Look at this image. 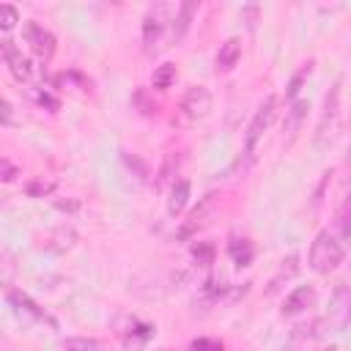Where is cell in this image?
<instances>
[{"mask_svg": "<svg viewBox=\"0 0 351 351\" xmlns=\"http://www.w3.org/2000/svg\"><path fill=\"white\" fill-rule=\"evenodd\" d=\"M337 222H340V233H343V239H351V200L343 203Z\"/></svg>", "mask_w": 351, "mask_h": 351, "instance_id": "cell-24", "label": "cell"}, {"mask_svg": "<svg viewBox=\"0 0 351 351\" xmlns=\"http://www.w3.org/2000/svg\"><path fill=\"white\" fill-rule=\"evenodd\" d=\"M74 244H77V230L71 225H58L52 233H47V241H44L49 252H66Z\"/></svg>", "mask_w": 351, "mask_h": 351, "instance_id": "cell-11", "label": "cell"}, {"mask_svg": "<svg viewBox=\"0 0 351 351\" xmlns=\"http://www.w3.org/2000/svg\"><path fill=\"white\" fill-rule=\"evenodd\" d=\"M162 27H165V22H162L159 11H148L145 19H143V41H145V47L156 44V38L162 36Z\"/></svg>", "mask_w": 351, "mask_h": 351, "instance_id": "cell-15", "label": "cell"}, {"mask_svg": "<svg viewBox=\"0 0 351 351\" xmlns=\"http://www.w3.org/2000/svg\"><path fill=\"white\" fill-rule=\"evenodd\" d=\"M239 55H241V41L233 36V38H228L222 47H219V52H217V71H230L236 63H239Z\"/></svg>", "mask_w": 351, "mask_h": 351, "instance_id": "cell-13", "label": "cell"}, {"mask_svg": "<svg viewBox=\"0 0 351 351\" xmlns=\"http://www.w3.org/2000/svg\"><path fill=\"white\" fill-rule=\"evenodd\" d=\"M0 176H3V181H14V178L19 176V170L11 165V159H8V156H3V159H0Z\"/></svg>", "mask_w": 351, "mask_h": 351, "instance_id": "cell-26", "label": "cell"}, {"mask_svg": "<svg viewBox=\"0 0 351 351\" xmlns=\"http://www.w3.org/2000/svg\"><path fill=\"white\" fill-rule=\"evenodd\" d=\"M304 110H307V101H296V104H293V115H291V126H299V121H302V115H304Z\"/></svg>", "mask_w": 351, "mask_h": 351, "instance_id": "cell-27", "label": "cell"}, {"mask_svg": "<svg viewBox=\"0 0 351 351\" xmlns=\"http://www.w3.org/2000/svg\"><path fill=\"white\" fill-rule=\"evenodd\" d=\"M348 321H351V291L340 282V285L335 288V293H332V299H329V310H326V315L318 321V326H326L329 332H340V329L348 326ZM326 329H324V332H326Z\"/></svg>", "mask_w": 351, "mask_h": 351, "instance_id": "cell-2", "label": "cell"}, {"mask_svg": "<svg viewBox=\"0 0 351 351\" xmlns=\"http://www.w3.org/2000/svg\"><path fill=\"white\" fill-rule=\"evenodd\" d=\"M343 255H346V250L337 241V236L329 230H321L315 236V241L310 244V269L318 274H329L343 263Z\"/></svg>", "mask_w": 351, "mask_h": 351, "instance_id": "cell-1", "label": "cell"}, {"mask_svg": "<svg viewBox=\"0 0 351 351\" xmlns=\"http://www.w3.org/2000/svg\"><path fill=\"white\" fill-rule=\"evenodd\" d=\"M337 107H340V80L329 88V93H326V99H324V112H321V118H318L315 137H313V143H315L318 151L326 148L329 140H332V129H335V121H337Z\"/></svg>", "mask_w": 351, "mask_h": 351, "instance_id": "cell-3", "label": "cell"}, {"mask_svg": "<svg viewBox=\"0 0 351 351\" xmlns=\"http://www.w3.org/2000/svg\"><path fill=\"white\" fill-rule=\"evenodd\" d=\"M16 22H19L16 8H14L11 3H3V5H0V27H3V30H11Z\"/></svg>", "mask_w": 351, "mask_h": 351, "instance_id": "cell-22", "label": "cell"}, {"mask_svg": "<svg viewBox=\"0 0 351 351\" xmlns=\"http://www.w3.org/2000/svg\"><path fill=\"white\" fill-rule=\"evenodd\" d=\"M186 200H189V181H186V178H181V181H176V184H173V189H170L167 214H170V217H178V214L184 211Z\"/></svg>", "mask_w": 351, "mask_h": 351, "instance_id": "cell-14", "label": "cell"}, {"mask_svg": "<svg viewBox=\"0 0 351 351\" xmlns=\"http://www.w3.org/2000/svg\"><path fill=\"white\" fill-rule=\"evenodd\" d=\"M318 351H340V348H337V346H321Z\"/></svg>", "mask_w": 351, "mask_h": 351, "instance_id": "cell-30", "label": "cell"}, {"mask_svg": "<svg viewBox=\"0 0 351 351\" xmlns=\"http://www.w3.org/2000/svg\"><path fill=\"white\" fill-rule=\"evenodd\" d=\"M189 351H222V343H217L211 337H197L189 343Z\"/></svg>", "mask_w": 351, "mask_h": 351, "instance_id": "cell-25", "label": "cell"}, {"mask_svg": "<svg viewBox=\"0 0 351 351\" xmlns=\"http://www.w3.org/2000/svg\"><path fill=\"white\" fill-rule=\"evenodd\" d=\"M173 82H176V66H173V63H162V66L154 71V77H151V85H154L156 90H167Z\"/></svg>", "mask_w": 351, "mask_h": 351, "instance_id": "cell-17", "label": "cell"}, {"mask_svg": "<svg viewBox=\"0 0 351 351\" xmlns=\"http://www.w3.org/2000/svg\"><path fill=\"white\" fill-rule=\"evenodd\" d=\"M211 206H214V197H211V195H208V197H203V200H200V206H197V208L186 217V222L178 228V239H189V236H195V233L208 222V219H206V214L211 211Z\"/></svg>", "mask_w": 351, "mask_h": 351, "instance_id": "cell-10", "label": "cell"}, {"mask_svg": "<svg viewBox=\"0 0 351 351\" xmlns=\"http://www.w3.org/2000/svg\"><path fill=\"white\" fill-rule=\"evenodd\" d=\"M52 189H55V181L52 178H33V181L25 184V195L27 197H47Z\"/></svg>", "mask_w": 351, "mask_h": 351, "instance_id": "cell-18", "label": "cell"}, {"mask_svg": "<svg viewBox=\"0 0 351 351\" xmlns=\"http://www.w3.org/2000/svg\"><path fill=\"white\" fill-rule=\"evenodd\" d=\"M60 348L63 351H99V340H93V337H66Z\"/></svg>", "mask_w": 351, "mask_h": 351, "instance_id": "cell-20", "label": "cell"}, {"mask_svg": "<svg viewBox=\"0 0 351 351\" xmlns=\"http://www.w3.org/2000/svg\"><path fill=\"white\" fill-rule=\"evenodd\" d=\"M310 69H313V63H304L293 77H291V82H288V88H285V96L288 99H293L296 93H299V88H302V82H304V77L310 74Z\"/></svg>", "mask_w": 351, "mask_h": 351, "instance_id": "cell-21", "label": "cell"}, {"mask_svg": "<svg viewBox=\"0 0 351 351\" xmlns=\"http://www.w3.org/2000/svg\"><path fill=\"white\" fill-rule=\"evenodd\" d=\"M22 38L30 44V49L41 58V60H49L52 58V52H55V36L44 27V25H38V22H25L22 25Z\"/></svg>", "mask_w": 351, "mask_h": 351, "instance_id": "cell-5", "label": "cell"}, {"mask_svg": "<svg viewBox=\"0 0 351 351\" xmlns=\"http://www.w3.org/2000/svg\"><path fill=\"white\" fill-rule=\"evenodd\" d=\"M274 101H277L274 96H266V99L261 101V107L255 110V115H252V121H250V126H247V134H244V154H247V156L255 154V148H258L263 132L269 129V123H271V118H274Z\"/></svg>", "mask_w": 351, "mask_h": 351, "instance_id": "cell-4", "label": "cell"}, {"mask_svg": "<svg viewBox=\"0 0 351 351\" xmlns=\"http://www.w3.org/2000/svg\"><path fill=\"white\" fill-rule=\"evenodd\" d=\"M123 162H126V167H129V170H134V173H137V178H143V181L148 178V167H145V162H143V159H137L134 154H126V151H123Z\"/></svg>", "mask_w": 351, "mask_h": 351, "instance_id": "cell-23", "label": "cell"}, {"mask_svg": "<svg viewBox=\"0 0 351 351\" xmlns=\"http://www.w3.org/2000/svg\"><path fill=\"white\" fill-rule=\"evenodd\" d=\"M195 11H197V3H195V0H186V3H181V5H178L176 19H173V41H181V38L186 36V30H189V25H192V16H195Z\"/></svg>", "mask_w": 351, "mask_h": 351, "instance_id": "cell-12", "label": "cell"}, {"mask_svg": "<svg viewBox=\"0 0 351 351\" xmlns=\"http://www.w3.org/2000/svg\"><path fill=\"white\" fill-rule=\"evenodd\" d=\"M0 49H3V58H5V63H8V69H11V74H14L19 82H27V80L33 77V66H30V60L22 55V49H16V44H14L11 38H3V41H0Z\"/></svg>", "mask_w": 351, "mask_h": 351, "instance_id": "cell-7", "label": "cell"}, {"mask_svg": "<svg viewBox=\"0 0 351 351\" xmlns=\"http://www.w3.org/2000/svg\"><path fill=\"white\" fill-rule=\"evenodd\" d=\"M192 258L197 266H211L214 263V244L211 241H197L192 247Z\"/></svg>", "mask_w": 351, "mask_h": 351, "instance_id": "cell-19", "label": "cell"}, {"mask_svg": "<svg viewBox=\"0 0 351 351\" xmlns=\"http://www.w3.org/2000/svg\"><path fill=\"white\" fill-rule=\"evenodd\" d=\"M5 299L14 304L16 313H27V315L36 318V321H44V324H49V326H58V321H55L49 313H44L27 293H22V291H5Z\"/></svg>", "mask_w": 351, "mask_h": 351, "instance_id": "cell-8", "label": "cell"}, {"mask_svg": "<svg viewBox=\"0 0 351 351\" xmlns=\"http://www.w3.org/2000/svg\"><path fill=\"white\" fill-rule=\"evenodd\" d=\"M55 206H58L60 211H77V208H80V203H77V200H58Z\"/></svg>", "mask_w": 351, "mask_h": 351, "instance_id": "cell-29", "label": "cell"}, {"mask_svg": "<svg viewBox=\"0 0 351 351\" xmlns=\"http://www.w3.org/2000/svg\"><path fill=\"white\" fill-rule=\"evenodd\" d=\"M315 304V288L313 285H299V288H293L288 296H285V302H282V315H299V313H304L307 307H313Z\"/></svg>", "mask_w": 351, "mask_h": 351, "instance_id": "cell-9", "label": "cell"}, {"mask_svg": "<svg viewBox=\"0 0 351 351\" xmlns=\"http://www.w3.org/2000/svg\"><path fill=\"white\" fill-rule=\"evenodd\" d=\"M228 250H230V258H233V263L239 269L241 266H250V261H252V244L247 239H233Z\"/></svg>", "mask_w": 351, "mask_h": 351, "instance_id": "cell-16", "label": "cell"}, {"mask_svg": "<svg viewBox=\"0 0 351 351\" xmlns=\"http://www.w3.org/2000/svg\"><path fill=\"white\" fill-rule=\"evenodd\" d=\"M3 123H5V126H11V123H14V107H11V101H8V99H3Z\"/></svg>", "mask_w": 351, "mask_h": 351, "instance_id": "cell-28", "label": "cell"}, {"mask_svg": "<svg viewBox=\"0 0 351 351\" xmlns=\"http://www.w3.org/2000/svg\"><path fill=\"white\" fill-rule=\"evenodd\" d=\"M181 110H184L186 118H195V121H197V118H206L208 110H211V90L203 88V85L189 88V90L184 93V99H181Z\"/></svg>", "mask_w": 351, "mask_h": 351, "instance_id": "cell-6", "label": "cell"}]
</instances>
